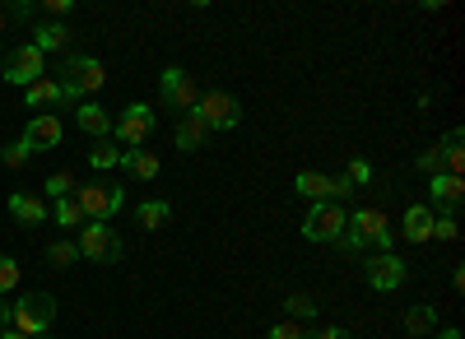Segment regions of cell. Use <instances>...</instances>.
Returning a JSON list of instances; mask_svg holds the SVG:
<instances>
[{"mask_svg":"<svg viewBox=\"0 0 465 339\" xmlns=\"http://www.w3.org/2000/svg\"><path fill=\"white\" fill-rule=\"evenodd\" d=\"M410 279V270H405V260L391 251V256H368V284L377 288V293H391V288H401Z\"/></svg>","mask_w":465,"mask_h":339,"instance_id":"obj_13","label":"cell"},{"mask_svg":"<svg viewBox=\"0 0 465 339\" xmlns=\"http://www.w3.org/2000/svg\"><path fill=\"white\" fill-rule=\"evenodd\" d=\"M210 135H214V131L201 121V111H182V121H177V135H173V140H177L182 154H196V149H201Z\"/></svg>","mask_w":465,"mask_h":339,"instance_id":"obj_15","label":"cell"},{"mask_svg":"<svg viewBox=\"0 0 465 339\" xmlns=\"http://www.w3.org/2000/svg\"><path fill=\"white\" fill-rule=\"evenodd\" d=\"M0 339H24L19 330H0Z\"/></svg>","mask_w":465,"mask_h":339,"instance_id":"obj_40","label":"cell"},{"mask_svg":"<svg viewBox=\"0 0 465 339\" xmlns=\"http://www.w3.org/2000/svg\"><path fill=\"white\" fill-rule=\"evenodd\" d=\"M65 43H70V24H37L33 28V47L43 52V56L65 52Z\"/></svg>","mask_w":465,"mask_h":339,"instance_id":"obj_21","label":"cell"},{"mask_svg":"<svg viewBox=\"0 0 465 339\" xmlns=\"http://www.w3.org/2000/svg\"><path fill=\"white\" fill-rule=\"evenodd\" d=\"M33 154H28V144L24 140H10L5 149H0V163H5V168H24Z\"/></svg>","mask_w":465,"mask_h":339,"instance_id":"obj_29","label":"cell"},{"mask_svg":"<svg viewBox=\"0 0 465 339\" xmlns=\"http://www.w3.org/2000/svg\"><path fill=\"white\" fill-rule=\"evenodd\" d=\"M0 330H10V307L0 303Z\"/></svg>","mask_w":465,"mask_h":339,"instance_id":"obj_38","label":"cell"},{"mask_svg":"<svg viewBox=\"0 0 465 339\" xmlns=\"http://www.w3.org/2000/svg\"><path fill=\"white\" fill-rule=\"evenodd\" d=\"M401 228H405L410 242H433V209H429V205H410Z\"/></svg>","mask_w":465,"mask_h":339,"instance_id":"obj_20","label":"cell"},{"mask_svg":"<svg viewBox=\"0 0 465 339\" xmlns=\"http://www.w3.org/2000/svg\"><path fill=\"white\" fill-rule=\"evenodd\" d=\"M70 191H74V172H52L47 177V196L52 200H65Z\"/></svg>","mask_w":465,"mask_h":339,"instance_id":"obj_31","label":"cell"},{"mask_svg":"<svg viewBox=\"0 0 465 339\" xmlns=\"http://www.w3.org/2000/svg\"><path fill=\"white\" fill-rule=\"evenodd\" d=\"M405 330L419 339V334H429V330H438V312L429 307V303H419V307H410L405 312Z\"/></svg>","mask_w":465,"mask_h":339,"instance_id":"obj_25","label":"cell"},{"mask_svg":"<svg viewBox=\"0 0 465 339\" xmlns=\"http://www.w3.org/2000/svg\"><path fill=\"white\" fill-rule=\"evenodd\" d=\"M429 209L433 214H456L460 200H465V177H451V172H433L429 177Z\"/></svg>","mask_w":465,"mask_h":339,"instance_id":"obj_12","label":"cell"},{"mask_svg":"<svg viewBox=\"0 0 465 339\" xmlns=\"http://www.w3.org/2000/svg\"><path fill=\"white\" fill-rule=\"evenodd\" d=\"M196 111H201V121H205L210 131H232V126L242 121V107H238V98H232V93H223V89H210V93H201Z\"/></svg>","mask_w":465,"mask_h":339,"instance_id":"obj_9","label":"cell"},{"mask_svg":"<svg viewBox=\"0 0 465 339\" xmlns=\"http://www.w3.org/2000/svg\"><path fill=\"white\" fill-rule=\"evenodd\" d=\"M419 168L429 172V177H433V172H442V159H438V149H423V154H419Z\"/></svg>","mask_w":465,"mask_h":339,"instance_id":"obj_35","label":"cell"},{"mask_svg":"<svg viewBox=\"0 0 465 339\" xmlns=\"http://www.w3.org/2000/svg\"><path fill=\"white\" fill-rule=\"evenodd\" d=\"M80 260H94V266H116V260H122V237H116L107 223H84L80 228Z\"/></svg>","mask_w":465,"mask_h":339,"instance_id":"obj_5","label":"cell"},{"mask_svg":"<svg viewBox=\"0 0 465 339\" xmlns=\"http://www.w3.org/2000/svg\"><path fill=\"white\" fill-rule=\"evenodd\" d=\"M433 237H438V242H456V237H460L456 214H433Z\"/></svg>","mask_w":465,"mask_h":339,"instance_id":"obj_32","label":"cell"},{"mask_svg":"<svg viewBox=\"0 0 465 339\" xmlns=\"http://www.w3.org/2000/svg\"><path fill=\"white\" fill-rule=\"evenodd\" d=\"M10 218L19 223V228H37V223H47V218H52V209L37 200V196L15 191V196H10Z\"/></svg>","mask_w":465,"mask_h":339,"instance_id":"obj_16","label":"cell"},{"mask_svg":"<svg viewBox=\"0 0 465 339\" xmlns=\"http://www.w3.org/2000/svg\"><path fill=\"white\" fill-rule=\"evenodd\" d=\"M52 218L61 223L65 233H70V228H84V223H89V218H84V209H80V200H74V196L56 200V205H52Z\"/></svg>","mask_w":465,"mask_h":339,"instance_id":"obj_24","label":"cell"},{"mask_svg":"<svg viewBox=\"0 0 465 339\" xmlns=\"http://www.w3.org/2000/svg\"><path fill=\"white\" fill-rule=\"evenodd\" d=\"M289 316H298V321H312L317 316V303H312V297H307V293H289Z\"/></svg>","mask_w":465,"mask_h":339,"instance_id":"obj_28","label":"cell"},{"mask_svg":"<svg viewBox=\"0 0 465 339\" xmlns=\"http://www.w3.org/2000/svg\"><path fill=\"white\" fill-rule=\"evenodd\" d=\"M15 288H19V260L0 256V293H15Z\"/></svg>","mask_w":465,"mask_h":339,"instance_id":"obj_30","label":"cell"},{"mask_svg":"<svg viewBox=\"0 0 465 339\" xmlns=\"http://www.w3.org/2000/svg\"><path fill=\"white\" fill-rule=\"evenodd\" d=\"M368 181H372V163L354 159V163H349V186H368Z\"/></svg>","mask_w":465,"mask_h":339,"instance_id":"obj_33","label":"cell"},{"mask_svg":"<svg viewBox=\"0 0 465 339\" xmlns=\"http://www.w3.org/2000/svg\"><path fill=\"white\" fill-rule=\"evenodd\" d=\"M116 163H122V149H116V144L98 140V144L89 149V168H98V172H112Z\"/></svg>","mask_w":465,"mask_h":339,"instance_id":"obj_26","label":"cell"},{"mask_svg":"<svg viewBox=\"0 0 465 339\" xmlns=\"http://www.w3.org/2000/svg\"><path fill=\"white\" fill-rule=\"evenodd\" d=\"M47 10H52V15H70L74 5H70V0H47Z\"/></svg>","mask_w":465,"mask_h":339,"instance_id":"obj_37","label":"cell"},{"mask_svg":"<svg viewBox=\"0 0 465 339\" xmlns=\"http://www.w3.org/2000/svg\"><path fill=\"white\" fill-rule=\"evenodd\" d=\"M386 233H391V228H386V214H381V209H354V214H349V223H344V233H340L335 242H340V251L359 256L363 247H377Z\"/></svg>","mask_w":465,"mask_h":339,"instance_id":"obj_3","label":"cell"},{"mask_svg":"<svg viewBox=\"0 0 465 339\" xmlns=\"http://www.w3.org/2000/svg\"><path fill=\"white\" fill-rule=\"evenodd\" d=\"M112 135L122 140V144H131V149H140L149 135H153V107H144V102H131L122 117L112 121Z\"/></svg>","mask_w":465,"mask_h":339,"instance_id":"obj_11","label":"cell"},{"mask_svg":"<svg viewBox=\"0 0 465 339\" xmlns=\"http://www.w3.org/2000/svg\"><path fill=\"white\" fill-rule=\"evenodd\" d=\"M5 19H10V15H5V5H0V33H5Z\"/></svg>","mask_w":465,"mask_h":339,"instance_id":"obj_41","label":"cell"},{"mask_svg":"<svg viewBox=\"0 0 465 339\" xmlns=\"http://www.w3.org/2000/svg\"><path fill=\"white\" fill-rule=\"evenodd\" d=\"M74 260H80V247H74V242H65V237H61V242H52V247H47V266H52V270H70Z\"/></svg>","mask_w":465,"mask_h":339,"instance_id":"obj_27","label":"cell"},{"mask_svg":"<svg viewBox=\"0 0 465 339\" xmlns=\"http://www.w3.org/2000/svg\"><path fill=\"white\" fill-rule=\"evenodd\" d=\"M74 200H80L89 223H107L116 209L126 205V191L116 181H84V186H74Z\"/></svg>","mask_w":465,"mask_h":339,"instance_id":"obj_4","label":"cell"},{"mask_svg":"<svg viewBox=\"0 0 465 339\" xmlns=\"http://www.w3.org/2000/svg\"><path fill=\"white\" fill-rule=\"evenodd\" d=\"M293 191L302 196V200H335V205H344L349 196H354V186H349V177H326V172H298L293 177Z\"/></svg>","mask_w":465,"mask_h":339,"instance_id":"obj_7","label":"cell"},{"mask_svg":"<svg viewBox=\"0 0 465 339\" xmlns=\"http://www.w3.org/2000/svg\"><path fill=\"white\" fill-rule=\"evenodd\" d=\"M56 321V297L47 288H37V293H24L19 303L10 307V330H19L24 339H43Z\"/></svg>","mask_w":465,"mask_h":339,"instance_id":"obj_1","label":"cell"},{"mask_svg":"<svg viewBox=\"0 0 465 339\" xmlns=\"http://www.w3.org/2000/svg\"><path fill=\"white\" fill-rule=\"evenodd\" d=\"M168 218H173V205H168V200H144V205L135 209V223H140L144 233H153V228H163Z\"/></svg>","mask_w":465,"mask_h":339,"instance_id":"obj_23","label":"cell"},{"mask_svg":"<svg viewBox=\"0 0 465 339\" xmlns=\"http://www.w3.org/2000/svg\"><path fill=\"white\" fill-rule=\"evenodd\" d=\"M43 70H47V56L37 52L33 43H28V47H15V52L5 56V65H0V74H5V84H19V89L37 84V80H43Z\"/></svg>","mask_w":465,"mask_h":339,"instance_id":"obj_8","label":"cell"},{"mask_svg":"<svg viewBox=\"0 0 465 339\" xmlns=\"http://www.w3.org/2000/svg\"><path fill=\"white\" fill-rule=\"evenodd\" d=\"M465 131H447L442 135V144H438V159H442V172H451V177H460L465 172V140H460Z\"/></svg>","mask_w":465,"mask_h":339,"instance_id":"obj_19","label":"cell"},{"mask_svg":"<svg viewBox=\"0 0 465 339\" xmlns=\"http://www.w3.org/2000/svg\"><path fill=\"white\" fill-rule=\"evenodd\" d=\"M103 80H107V70H103V61L98 56H65L61 61V93L74 102V98H89V93H98L103 89Z\"/></svg>","mask_w":465,"mask_h":339,"instance_id":"obj_2","label":"cell"},{"mask_svg":"<svg viewBox=\"0 0 465 339\" xmlns=\"http://www.w3.org/2000/svg\"><path fill=\"white\" fill-rule=\"evenodd\" d=\"M24 102H28L33 111H43V107H65L70 98L61 93V84H56V80H37V84H28V89H24Z\"/></svg>","mask_w":465,"mask_h":339,"instance_id":"obj_18","label":"cell"},{"mask_svg":"<svg viewBox=\"0 0 465 339\" xmlns=\"http://www.w3.org/2000/svg\"><path fill=\"white\" fill-rule=\"evenodd\" d=\"M344 223H349V209L335 205V200H322V205L307 209V218H302V237H307V242H335V237L344 233Z\"/></svg>","mask_w":465,"mask_h":339,"instance_id":"obj_6","label":"cell"},{"mask_svg":"<svg viewBox=\"0 0 465 339\" xmlns=\"http://www.w3.org/2000/svg\"><path fill=\"white\" fill-rule=\"evenodd\" d=\"M116 168H126V172H131V177H140V181H153V177H159V159H153L149 149H126Z\"/></svg>","mask_w":465,"mask_h":339,"instance_id":"obj_22","label":"cell"},{"mask_svg":"<svg viewBox=\"0 0 465 339\" xmlns=\"http://www.w3.org/2000/svg\"><path fill=\"white\" fill-rule=\"evenodd\" d=\"M307 339H354L349 330H340V325H326V330H317V334H307Z\"/></svg>","mask_w":465,"mask_h":339,"instance_id":"obj_36","label":"cell"},{"mask_svg":"<svg viewBox=\"0 0 465 339\" xmlns=\"http://www.w3.org/2000/svg\"><path fill=\"white\" fill-rule=\"evenodd\" d=\"M61 135H65V131H61V121H56V117H33V121H28V131H24L19 140L28 144V154H47V149H56V144H61Z\"/></svg>","mask_w":465,"mask_h":339,"instance_id":"obj_14","label":"cell"},{"mask_svg":"<svg viewBox=\"0 0 465 339\" xmlns=\"http://www.w3.org/2000/svg\"><path fill=\"white\" fill-rule=\"evenodd\" d=\"M74 126H80L84 135H98V140L112 135V117H107L98 102H80V107H74Z\"/></svg>","mask_w":465,"mask_h":339,"instance_id":"obj_17","label":"cell"},{"mask_svg":"<svg viewBox=\"0 0 465 339\" xmlns=\"http://www.w3.org/2000/svg\"><path fill=\"white\" fill-rule=\"evenodd\" d=\"M159 93H163V102H168L173 111H196V102H201L196 80H191L186 70H177V65H168V70L159 74Z\"/></svg>","mask_w":465,"mask_h":339,"instance_id":"obj_10","label":"cell"},{"mask_svg":"<svg viewBox=\"0 0 465 339\" xmlns=\"http://www.w3.org/2000/svg\"><path fill=\"white\" fill-rule=\"evenodd\" d=\"M270 339H307V330H302V321H280L270 330Z\"/></svg>","mask_w":465,"mask_h":339,"instance_id":"obj_34","label":"cell"},{"mask_svg":"<svg viewBox=\"0 0 465 339\" xmlns=\"http://www.w3.org/2000/svg\"><path fill=\"white\" fill-rule=\"evenodd\" d=\"M438 339H460V330H456V325H451V330H442V334H438Z\"/></svg>","mask_w":465,"mask_h":339,"instance_id":"obj_39","label":"cell"}]
</instances>
